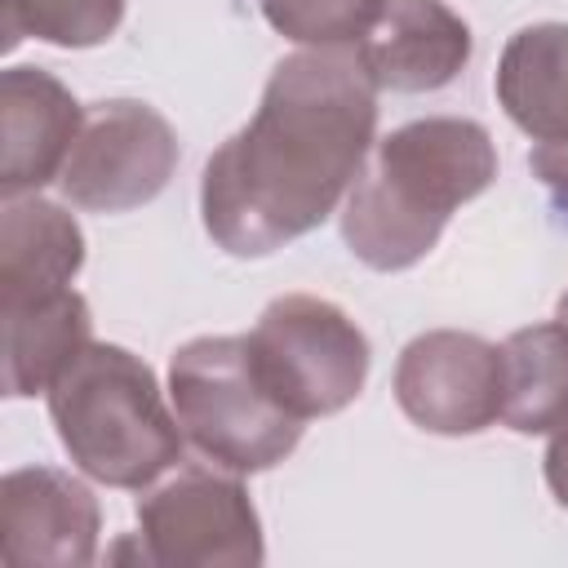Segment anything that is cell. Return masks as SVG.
I'll list each match as a JSON object with an SVG mask.
<instances>
[{
	"label": "cell",
	"mask_w": 568,
	"mask_h": 568,
	"mask_svg": "<svg viewBox=\"0 0 568 568\" xmlns=\"http://www.w3.org/2000/svg\"><path fill=\"white\" fill-rule=\"evenodd\" d=\"M377 93L359 49L280 58L253 120L204 160L209 240L231 257H266L311 235L346 200L377 142Z\"/></svg>",
	"instance_id": "obj_1"
},
{
	"label": "cell",
	"mask_w": 568,
	"mask_h": 568,
	"mask_svg": "<svg viewBox=\"0 0 568 568\" xmlns=\"http://www.w3.org/2000/svg\"><path fill=\"white\" fill-rule=\"evenodd\" d=\"M497 182V146L479 120L426 115L373 142L342 200V240L373 271L417 266L448 217Z\"/></svg>",
	"instance_id": "obj_2"
},
{
	"label": "cell",
	"mask_w": 568,
	"mask_h": 568,
	"mask_svg": "<svg viewBox=\"0 0 568 568\" xmlns=\"http://www.w3.org/2000/svg\"><path fill=\"white\" fill-rule=\"evenodd\" d=\"M71 466L106 488L142 493L182 462V422L151 364L115 342H89L44 390Z\"/></svg>",
	"instance_id": "obj_3"
},
{
	"label": "cell",
	"mask_w": 568,
	"mask_h": 568,
	"mask_svg": "<svg viewBox=\"0 0 568 568\" xmlns=\"http://www.w3.org/2000/svg\"><path fill=\"white\" fill-rule=\"evenodd\" d=\"M169 404L186 444L235 475L271 470L302 439V417L262 386L248 359V337L235 333H204L173 351Z\"/></svg>",
	"instance_id": "obj_4"
},
{
	"label": "cell",
	"mask_w": 568,
	"mask_h": 568,
	"mask_svg": "<svg viewBox=\"0 0 568 568\" xmlns=\"http://www.w3.org/2000/svg\"><path fill=\"white\" fill-rule=\"evenodd\" d=\"M244 337L262 386L302 422L342 413L368 382V337L328 297L284 293Z\"/></svg>",
	"instance_id": "obj_5"
},
{
	"label": "cell",
	"mask_w": 568,
	"mask_h": 568,
	"mask_svg": "<svg viewBox=\"0 0 568 568\" xmlns=\"http://www.w3.org/2000/svg\"><path fill=\"white\" fill-rule=\"evenodd\" d=\"M138 537L155 568H257L262 519L235 470L178 466L138 501Z\"/></svg>",
	"instance_id": "obj_6"
},
{
	"label": "cell",
	"mask_w": 568,
	"mask_h": 568,
	"mask_svg": "<svg viewBox=\"0 0 568 568\" xmlns=\"http://www.w3.org/2000/svg\"><path fill=\"white\" fill-rule=\"evenodd\" d=\"M178 155V133L151 102L106 98L84 106V124L58 186L75 209L129 213L169 186Z\"/></svg>",
	"instance_id": "obj_7"
},
{
	"label": "cell",
	"mask_w": 568,
	"mask_h": 568,
	"mask_svg": "<svg viewBox=\"0 0 568 568\" xmlns=\"http://www.w3.org/2000/svg\"><path fill=\"white\" fill-rule=\"evenodd\" d=\"M395 399L430 435H479L501 422V346L462 328L417 333L399 351Z\"/></svg>",
	"instance_id": "obj_8"
},
{
	"label": "cell",
	"mask_w": 568,
	"mask_h": 568,
	"mask_svg": "<svg viewBox=\"0 0 568 568\" xmlns=\"http://www.w3.org/2000/svg\"><path fill=\"white\" fill-rule=\"evenodd\" d=\"M102 510L84 479L22 466L0 479V555L9 568H80L98 559Z\"/></svg>",
	"instance_id": "obj_9"
},
{
	"label": "cell",
	"mask_w": 568,
	"mask_h": 568,
	"mask_svg": "<svg viewBox=\"0 0 568 568\" xmlns=\"http://www.w3.org/2000/svg\"><path fill=\"white\" fill-rule=\"evenodd\" d=\"M84 106L44 67H9L0 75V195H31L58 182Z\"/></svg>",
	"instance_id": "obj_10"
},
{
	"label": "cell",
	"mask_w": 568,
	"mask_h": 568,
	"mask_svg": "<svg viewBox=\"0 0 568 568\" xmlns=\"http://www.w3.org/2000/svg\"><path fill=\"white\" fill-rule=\"evenodd\" d=\"M373 84L390 93H435L470 62V27L444 0H386L355 44Z\"/></svg>",
	"instance_id": "obj_11"
},
{
	"label": "cell",
	"mask_w": 568,
	"mask_h": 568,
	"mask_svg": "<svg viewBox=\"0 0 568 568\" xmlns=\"http://www.w3.org/2000/svg\"><path fill=\"white\" fill-rule=\"evenodd\" d=\"M4 395L27 399L53 386V377L93 342L89 302L75 288L4 297Z\"/></svg>",
	"instance_id": "obj_12"
},
{
	"label": "cell",
	"mask_w": 568,
	"mask_h": 568,
	"mask_svg": "<svg viewBox=\"0 0 568 568\" xmlns=\"http://www.w3.org/2000/svg\"><path fill=\"white\" fill-rule=\"evenodd\" d=\"M80 266H84V231L62 204L44 200L40 191L4 200V213H0V302L71 288Z\"/></svg>",
	"instance_id": "obj_13"
},
{
	"label": "cell",
	"mask_w": 568,
	"mask_h": 568,
	"mask_svg": "<svg viewBox=\"0 0 568 568\" xmlns=\"http://www.w3.org/2000/svg\"><path fill=\"white\" fill-rule=\"evenodd\" d=\"M493 93L528 138L568 142V22L519 27L497 58Z\"/></svg>",
	"instance_id": "obj_14"
},
{
	"label": "cell",
	"mask_w": 568,
	"mask_h": 568,
	"mask_svg": "<svg viewBox=\"0 0 568 568\" xmlns=\"http://www.w3.org/2000/svg\"><path fill=\"white\" fill-rule=\"evenodd\" d=\"M501 422L515 435L568 426V324L515 328L501 342Z\"/></svg>",
	"instance_id": "obj_15"
},
{
	"label": "cell",
	"mask_w": 568,
	"mask_h": 568,
	"mask_svg": "<svg viewBox=\"0 0 568 568\" xmlns=\"http://www.w3.org/2000/svg\"><path fill=\"white\" fill-rule=\"evenodd\" d=\"M124 0H4V49L44 40L53 49H93L115 36Z\"/></svg>",
	"instance_id": "obj_16"
},
{
	"label": "cell",
	"mask_w": 568,
	"mask_h": 568,
	"mask_svg": "<svg viewBox=\"0 0 568 568\" xmlns=\"http://www.w3.org/2000/svg\"><path fill=\"white\" fill-rule=\"evenodd\" d=\"M386 0H262L266 22L302 49H355Z\"/></svg>",
	"instance_id": "obj_17"
},
{
	"label": "cell",
	"mask_w": 568,
	"mask_h": 568,
	"mask_svg": "<svg viewBox=\"0 0 568 568\" xmlns=\"http://www.w3.org/2000/svg\"><path fill=\"white\" fill-rule=\"evenodd\" d=\"M528 169L546 186L550 209L559 213V222H568V142H537L528 151Z\"/></svg>",
	"instance_id": "obj_18"
},
{
	"label": "cell",
	"mask_w": 568,
	"mask_h": 568,
	"mask_svg": "<svg viewBox=\"0 0 568 568\" xmlns=\"http://www.w3.org/2000/svg\"><path fill=\"white\" fill-rule=\"evenodd\" d=\"M546 466V488H550V497L568 510V426L564 430H555L550 435V444H546V457H541Z\"/></svg>",
	"instance_id": "obj_19"
},
{
	"label": "cell",
	"mask_w": 568,
	"mask_h": 568,
	"mask_svg": "<svg viewBox=\"0 0 568 568\" xmlns=\"http://www.w3.org/2000/svg\"><path fill=\"white\" fill-rule=\"evenodd\" d=\"M555 320H559V324H568V293L559 297V311H555Z\"/></svg>",
	"instance_id": "obj_20"
}]
</instances>
